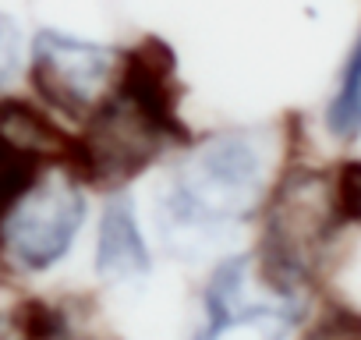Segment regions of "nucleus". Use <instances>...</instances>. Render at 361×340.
<instances>
[{
	"label": "nucleus",
	"mask_w": 361,
	"mask_h": 340,
	"mask_svg": "<svg viewBox=\"0 0 361 340\" xmlns=\"http://www.w3.org/2000/svg\"><path fill=\"white\" fill-rule=\"evenodd\" d=\"M192 128L180 117V82L163 40L145 36L121 54L103 103L71 131L64 166L85 188L124 192L170 149H185Z\"/></svg>",
	"instance_id": "f257e3e1"
},
{
	"label": "nucleus",
	"mask_w": 361,
	"mask_h": 340,
	"mask_svg": "<svg viewBox=\"0 0 361 340\" xmlns=\"http://www.w3.org/2000/svg\"><path fill=\"white\" fill-rule=\"evenodd\" d=\"M89 217L85 185L64 163H50L0 220V273L43 277L61 266Z\"/></svg>",
	"instance_id": "20e7f679"
},
{
	"label": "nucleus",
	"mask_w": 361,
	"mask_h": 340,
	"mask_svg": "<svg viewBox=\"0 0 361 340\" xmlns=\"http://www.w3.org/2000/svg\"><path fill=\"white\" fill-rule=\"evenodd\" d=\"M25 36L18 29V22L0 11V96H8L11 85L25 75Z\"/></svg>",
	"instance_id": "9b49d317"
},
{
	"label": "nucleus",
	"mask_w": 361,
	"mask_h": 340,
	"mask_svg": "<svg viewBox=\"0 0 361 340\" xmlns=\"http://www.w3.org/2000/svg\"><path fill=\"white\" fill-rule=\"evenodd\" d=\"M259 217L262 234L252 255V269L262 291L301 301V291L315 280L329 241L343 231L333 210L329 174L301 163L280 170Z\"/></svg>",
	"instance_id": "7ed1b4c3"
},
{
	"label": "nucleus",
	"mask_w": 361,
	"mask_h": 340,
	"mask_svg": "<svg viewBox=\"0 0 361 340\" xmlns=\"http://www.w3.org/2000/svg\"><path fill=\"white\" fill-rule=\"evenodd\" d=\"M252 255H227L206 280V322L192 340H287L301 322V301L276 294L252 298Z\"/></svg>",
	"instance_id": "423d86ee"
},
{
	"label": "nucleus",
	"mask_w": 361,
	"mask_h": 340,
	"mask_svg": "<svg viewBox=\"0 0 361 340\" xmlns=\"http://www.w3.org/2000/svg\"><path fill=\"white\" fill-rule=\"evenodd\" d=\"M92 266H96V277L110 287L135 284L152 273V248L142 234L138 210L124 192H110L99 213Z\"/></svg>",
	"instance_id": "0eeeda50"
},
{
	"label": "nucleus",
	"mask_w": 361,
	"mask_h": 340,
	"mask_svg": "<svg viewBox=\"0 0 361 340\" xmlns=\"http://www.w3.org/2000/svg\"><path fill=\"white\" fill-rule=\"evenodd\" d=\"M322 121H326L329 138L340 145H354L361 138V32L354 36V43L340 64V75H336V85H333Z\"/></svg>",
	"instance_id": "6e6552de"
},
{
	"label": "nucleus",
	"mask_w": 361,
	"mask_h": 340,
	"mask_svg": "<svg viewBox=\"0 0 361 340\" xmlns=\"http://www.w3.org/2000/svg\"><path fill=\"white\" fill-rule=\"evenodd\" d=\"M43 166H50V163L39 152L25 149L18 138H11L0 128V220H4V213L29 192V185L39 178Z\"/></svg>",
	"instance_id": "1a4fd4ad"
},
{
	"label": "nucleus",
	"mask_w": 361,
	"mask_h": 340,
	"mask_svg": "<svg viewBox=\"0 0 361 340\" xmlns=\"http://www.w3.org/2000/svg\"><path fill=\"white\" fill-rule=\"evenodd\" d=\"M273 188L269 145L252 131L192 138L156 195V234L173 259H209L248 227Z\"/></svg>",
	"instance_id": "f03ea898"
},
{
	"label": "nucleus",
	"mask_w": 361,
	"mask_h": 340,
	"mask_svg": "<svg viewBox=\"0 0 361 340\" xmlns=\"http://www.w3.org/2000/svg\"><path fill=\"white\" fill-rule=\"evenodd\" d=\"M117 68L121 54L114 47L64 29H39L25 57V78L39 96V107L71 124H82L103 103Z\"/></svg>",
	"instance_id": "39448f33"
},
{
	"label": "nucleus",
	"mask_w": 361,
	"mask_h": 340,
	"mask_svg": "<svg viewBox=\"0 0 361 340\" xmlns=\"http://www.w3.org/2000/svg\"><path fill=\"white\" fill-rule=\"evenodd\" d=\"M329 188L340 227H361V159H343L329 174Z\"/></svg>",
	"instance_id": "9d476101"
},
{
	"label": "nucleus",
	"mask_w": 361,
	"mask_h": 340,
	"mask_svg": "<svg viewBox=\"0 0 361 340\" xmlns=\"http://www.w3.org/2000/svg\"><path fill=\"white\" fill-rule=\"evenodd\" d=\"M0 340H25L18 308H4V312H0Z\"/></svg>",
	"instance_id": "f8f14e48"
}]
</instances>
